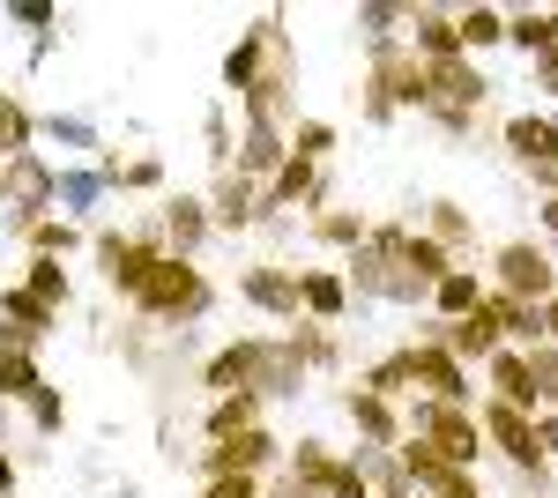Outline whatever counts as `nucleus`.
<instances>
[{
    "label": "nucleus",
    "mask_w": 558,
    "mask_h": 498,
    "mask_svg": "<svg viewBox=\"0 0 558 498\" xmlns=\"http://www.w3.org/2000/svg\"><path fill=\"white\" fill-rule=\"evenodd\" d=\"M402 439L432 447L447 469H476V454H484V424H476L470 410H454V402H410V416H402Z\"/></svg>",
    "instance_id": "nucleus-1"
},
{
    "label": "nucleus",
    "mask_w": 558,
    "mask_h": 498,
    "mask_svg": "<svg viewBox=\"0 0 558 498\" xmlns=\"http://www.w3.org/2000/svg\"><path fill=\"white\" fill-rule=\"evenodd\" d=\"M134 305H142L149 320H202V313H209V283H202V268H194V260L165 253V260L142 276Z\"/></svg>",
    "instance_id": "nucleus-2"
},
{
    "label": "nucleus",
    "mask_w": 558,
    "mask_h": 498,
    "mask_svg": "<svg viewBox=\"0 0 558 498\" xmlns=\"http://www.w3.org/2000/svg\"><path fill=\"white\" fill-rule=\"evenodd\" d=\"M395 105L425 112V60L410 45H373V75H365V120H387Z\"/></svg>",
    "instance_id": "nucleus-3"
},
{
    "label": "nucleus",
    "mask_w": 558,
    "mask_h": 498,
    "mask_svg": "<svg viewBox=\"0 0 558 498\" xmlns=\"http://www.w3.org/2000/svg\"><path fill=\"white\" fill-rule=\"evenodd\" d=\"M484 75H476V60L462 52V60H439V68H425V112L439 126H470L476 105H484Z\"/></svg>",
    "instance_id": "nucleus-4"
},
{
    "label": "nucleus",
    "mask_w": 558,
    "mask_h": 498,
    "mask_svg": "<svg viewBox=\"0 0 558 498\" xmlns=\"http://www.w3.org/2000/svg\"><path fill=\"white\" fill-rule=\"evenodd\" d=\"M492 291L521 297V305H544V297H558L551 253H544V246H507L499 260H492Z\"/></svg>",
    "instance_id": "nucleus-5"
},
{
    "label": "nucleus",
    "mask_w": 558,
    "mask_h": 498,
    "mask_svg": "<svg viewBox=\"0 0 558 498\" xmlns=\"http://www.w3.org/2000/svg\"><path fill=\"white\" fill-rule=\"evenodd\" d=\"M97 260H105V283L134 297V291H142V276L165 260V246H157L149 231H105V239H97Z\"/></svg>",
    "instance_id": "nucleus-6"
},
{
    "label": "nucleus",
    "mask_w": 558,
    "mask_h": 498,
    "mask_svg": "<svg viewBox=\"0 0 558 498\" xmlns=\"http://www.w3.org/2000/svg\"><path fill=\"white\" fill-rule=\"evenodd\" d=\"M476 424H484V439H492L499 454L514 461L521 476H544V454H536V416H529V410H507V402H484V410H476Z\"/></svg>",
    "instance_id": "nucleus-7"
},
{
    "label": "nucleus",
    "mask_w": 558,
    "mask_h": 498,
    "mask_svg": "<svg viewBox=\"0 0 558 498\" xmlns=\"http://www.w3.org/2000/svg\"><path fill=\"white\" fill-rule=\"evenodd\" d=\"M268 357H276V342H231V350H216L209 357V394H260L268 387Z\"/></svg>",
    "instance_id": "nucleus-8"
},
{
    "label": "nucleus",
    "mask_w": 558,
    "mask_h": 498,
    "mask_svg": "<svg viewBox=\"0 0 558 498\" xmlns=\"http://www.w3.org/2000/svg\"><path fill=\"white\" fill-rule=\"evenodd\" d=\"M410 373H417V387H425V402H470L476 387H470V365H454L439 342H410Z\"/></svg>",
    "instance_id": "nucleus-9"
},
{
    "label": "nucleus",
    "mask_w": 558,
    "mask_h": 498,
    "mask_svg": "<svg viewBox=\"0 0 558 498\" xmlns=\"http://www.w3.org/2000/svg\"><path fill=\"white\" fill-rule=\"evenodd\" d=\"M268 461H276V439H268V432H231V439H209V447H202V469H209V476H260V469H268Z\"/></svg>",
    "instance_id": "nucleus-10"
},
{
    "label": "nucleus",
    "mask_w": 558,
    "mask_h": 498,
    "mask_svg": "<svg viewBox=\"0 0 558 498\" xmlns=\"http://www.w3.org/2000/svg\"><path fill=\"white\" fill-rule=\"evenodd\" d=\"M402 23H410V52L439 68V60H462V31H454V15H439V8H402Z\"/></svg>",
    "instance_id": "nucleus-11"
},
{
    "label": "nucleus",
    "mask_w": 558,
    "mask_h": 498,
    "mask_svg": "<svg viewBox=\"0 0 558 498\" xmlns=\"http://www.w3.org/2000/svg\"><path fill=\"white\" fill-rule=\"evenodd\" d=\"M484 320L499 328V342H507V350H536V342H544L536 305H521V297H507V291H484Z\"/></svg>",
    "instance_id": "nucleus-12"
},
{
    "label": "nucleus",
    "mask_w": 558,
    "mask_h": 498,
    "mask_svg": "<svg viewBox=\"0 0 558 498\" xmlns=\"http://www.w3.org/2000/svg\"><path fill=\"white\" fill-rule=\"evenodd\" d=\"M239 297L260 305V313H276V320H299V276H283V268H246Z\"/></svg>",
    "instance_id": "nucleus-13"
},
{
    "label": "nucleus",
    "mask_w": 558,
    "mask_h": 498,
    "mask_svg": "<svg viewBox=\"0 0 558 498\" xmlns=\"http://www.w3.org/2000/svg\"><path fill=\"white\" fill-rule=\"evenodd\" d=\"M507 149H514L529 171H544L558 165V120H536V112H514L507 120Z\"/></svg>",
    "instance_id": "nucleus-14"
},
{
    "label": "nucleus",
    "mask_w": 558,
    "mask_h": 498,
    "mask_svg": "<svg viewBox=\"0 0 558 498\" xmlns=\"http://www.w3.org/2000/svg\"><path fill=\"white\" fill-rule=\"evenodd\" d=\"M260 75H268V15H260L254 31L223 52V83L239 89V97H246V89H260Z\"/></svg>",
    "instance_id": "nucleus-15"
},
{
    "label": "nucleus",
    "mask_w": 558,
    "mask_h": 498,
    "mask_svg": "<svg viewBox=\"0 0 558 498\" xmlns=\"http://www.w3.org/2000/svg\"><path fill=\"white\" fill-rule=\"evenodd\" d=\"M484 365H492V402H507V410H536V379H529V357H521V350H492Z\"/></svg>",
    "instance_id": "nucleus-16"
},
{
    "label": "nucleus",
    "mask_w": 558,
    "mask_h": 498,
    "mask_svg": "<svg viewBox=\"0 0 558 498\" xmlns=\"http://www.w3.org/2000/svg\"><path fill=\"white\" fill-rule=\"evenodd\" d=\"M0 194H15L23 208H52V194H60V171H45L38 157H15V165H0Z\"/></svg>",
    "instance_id": "nucleus-17"
},
{
    "label": "nucleus",
    "mask_w": 558,
    "mask_h": 498,
    "mask_svg": "<svg viewBox=\"0 0 558 498\" xmlns=\"http://www.w3.org/2000/svg\"><path fill=\"white\" fill-rule=\"evenodd\" d=\"M484 291H492V283H484L476 268H447V276L432 283V313H439V320H462V313L484 305Z\"/></svg>",
    "instance_id": "nucleus-18"
},
{
    "label": "nucleus",
    "mask_w": 558,
    "mask_h": 498,
    "mask_svg": "<svg viewBox=\"0 0 558 498\" xmlns=\"http://www.w3.org/2000/svg\"><path fill=\"white\" fill-rule=\"evenodd\" d=\"M350 424H357L373 447H402V416H395L387 394H365V387H357V394H350Z\"/></svg>",
    "instance_id": "nucleus-19"
},
{
    "label": "nucleus",
    "mask_w": 558,
    "mask_h": 498,
    "mask_svg": "<svg viewBox=\"0 0 558 498\" xmlns=\"http://www.w3.org/2000/svg\"><path fill=\"white\" fill-rule=\"evenodd\" d=\"M343 305H350V283L336 276V268L299 276V313H313V320H343Z\"/></svg>",
    "instance_id": "nucleus-20"
},
{
    "label": "nucleus",
    "mask_w": 558,
    "mask_h": 498,
    "mask_svg": "<svg viewBox=\"0 0 558 498\" xmlns=\"http://www.w3.org/2000/svg\"><path fill=\"white\" fill-rule=\"evenodd\" d=\"M165 239L179 246V260H194V246L209 239V202H194V194H179V202L165 208Z\"/></svg>",
    "instance_id": "nucleus-21"
},
{
    "label": "nucleus",
    "mask_w": 558,
    "mask_h": 498,
    "mask_svg": "<svg viewBox=\"0 0 558 498\" xmlns=\"http://www.w3.org/2000/svg\"><path fill=\"white\" fill-rule=\"evenodd\" d=\"M313 186H320V165L283 157V171H276V179H268V194H260V216H268V208H291V202H313Z\"/></svg>",
    "instance_id": "nucleus-22"
},
{
    "label": "nucleus",
    "mask_w": 558,
    "mask_h": 498,
    "mask_svg": "<svg viewBox=\"0 0 558 498\" xmlns=\"http://www.w3.org/2000/svg\"><path fill=\"white\" fill-rule=\"evenodd\" d=\"M260 216V194L239 179V171H223V186H216V208H209V223H223V231H246Z\"/></svg>",
    "instance_id": "nucleus-23"
},
{
    "label": "nucleus",
    "mask_w": 558,
    "mask_h": 498,
    "mask_svg": "<svg viewBox=\"0 0 558 498\" xmlns=\"http://www.w3.org/2000/svg\"><path fill=\"white\" fill-rule=\"evenodd\" d=\"M336 469H343V461L328 454L320 439H299V454H291V469H283V476H299L305 491H320V498H328V484H336Z\"/></svg>",
    "instance_id": "nucleus-24"
},
{
    "label": "nucleus",
    "mask_w": 558,
    "mask_h": 498,
    "mask_svg": "<svg viewBox=\"0 0 558 498\" xmlns=\"http://www.w3.org/2000/svg\"><path fill=\"white\" fill-rule=\"evenodd\" d=\"M45 379H38V357L31 350H0V402H31Z\"/></svg>",
    "instance_id": "nucleus-25"
},
{
    "label": "nucleus",
    "mask_w": 558,
    "mask_h": 498,
    "mask_svg": "<svg viewBox=\"0 0 558 498\" xmlns=\"http://www.w3.org/2000/svg\"><path fill=\"white\" fill-rule=\"evenodd\" d=\"M254 424H260V394H216V410H209V439L254 432Z\"/></svg>",
    "instance_id": "nucleus-26"
},
{
    "label": "nucleus",
    "mask_w": 558,
    "mask_h": 498,
    "mask_svg": "<svg viewBox=\"0 0 558 498\" xmlns=\"http://www.w3.org/2000/svg\"><path fill=\"white\" fill-rule=\"evenodd\" d=\"M31 112L15 105V97H0V165H15V157H31Z\"/></svg>",
    "instance_id": "nucleus-27"
},
{
    "label": "nucleus",
    "mask_w": 558,
    "mask_h": 498,
    "mask_svg": "<svg viewBox=\"0 0 558 498\" xmlns=\"http://www.w3.org/2000/svg\"><path fill=\"white\" fill-rule=\"evenodd\" d=\"M357 387H365V394H387V402H395V394H410V387H417V373H410V350L380 357V365H373V373L357 379Z\"/></svg>",
    "instance_id": "nucleus-28"
},
{
    "label": "nucleus",
    "mask_w": 558,
    "mask_h": 498,
    "mask_svg": "<svg viewBox=\"0 0 558 498\" xmlns=\"http://www.w3.org/2000/svg\"><path fill=\"white\" fill-rule=\"evenodd\" d=\"M454 31H462V52H484V45L507 38V15L499 8H470V15H454Z\"/></svg>",
    "instance_id": "nucleus-29"
},
{
    "label": "nucleus",
    "mask_w": 558,
    "mask_h": 498,
    "mask_svg": "<svg viewBox=\"0 0 558 498\" xmlns=\"http://www.w3.org/2000/svg\"><path fill=\"white\" fill-rule=\"evenodd\" d=\"M425 239H432V246H447V253H462V246H470V216H462L454 202H432Z\"/></svg>",
    "instance_id": "nucleus-30"
},
{
    "label": "nucleus",
    "mask_w": 558,
    "mask_h": 498,
    "mask_svg": "<svg viewBox=\"0 0 558 498\" xmlns=\"http://www.w3.org/2000/svg\"><path fill=\"white\" fill-rule=\"evenodd\" d=\"M507 45H521L529 60H536V52H551V15H536V8L507 15Z\"/></svg>",
    "instance_id": "nucleus-31"
},
{
    "label": "nucleus",
    "mask_w": 558,
    "mask_h": 498,
    "mask_svg": "<svg viewBox=\"0 0 558 498\" xmlns=\"http://www.w3.org/2000/svg\"><path fill=\"white\" fill-rule=\"evenodd\" d=\"M23 291L38 297V305H52V313H60V305H68V268H60V260H31Z\"/></svg>",
    "instance_id": "nucleus-32"
},
{
    "label": "nucleus",
    "mask_w": 558,
    "mask_h": 498,
    "mask_svg": "<svg viewBox=\"0 0 558 498\" xmlns=\"http://www.w3.org/2000/svg\"><path fill=\"white\" fill-rule=\"evenodd\" d=\"M521 357H529V379H536V402L558 410V342H536V350H521Z\"/></svg>",
    "instance_id": "nucleus-33"
},
{
    "label": "nucleus",
    "mask_w": 558,
    "mask_h": 498,
    "mask_svg": "<svg viewBox=\"0 0 558 498\" xmlns=\"http://www.w3.org/2000/svg\"><path fill=\"white\" fill-rule=\"evenodd\" d=\"M31 246H38V260H60V253L75 246V223H60V216H38V223H31Z\"/></svg>",
    "instance_id": "nucleus-34"
},
{
    "label": "nucleus",
    "mask_w": 558,
    "mask_h": 498,
    "mask_svg": "<svg viewBox=\"0 0 558 498\" xmlns=\"http://www.w3.org/2000/svg\"><path fill=\"white\" fill-rule=\"evenodd\" d=\"M313 231H320L328 246H365V239H373V223H365V216H313Z\"/></svg>",
    "instance_id": "nucleus-35"
},
{
    "label": "nucleus",
    "mask_w": 558,
    "mask_h": 498,
    "mask_svg": "<svg viewBox=\"0 0 558 498\" xmlns=\"http://www.w3.org/2000/svg\"><path fill=\"white\" fill-rule=\"evenodd\" d=\"M328 149H336V126H320V120L291 126V157H305V165H320Z\"/></svg>",
    "instance_id": "nucleus-36"
},
{
    "label": "nucleus",
    "mask_w": 558,
    "mask_h": 498,
    "mask_svg": "<svg viewBox=\"0 0 558 498\" xmlns=\"http://www.w3.org/2000/svg\"><path fill=\"white\" fill-rule=\"evenodd\" d=\"M105 194V171H60V194L52 202H68V208H89Z\"/></svg>",
    "instance_id": "nucleus-37"
},
{
    "label": "nucleus",
    "mask_w": 558,
    "mask_h": 498,
    "mask_svg": "<svg viewBox=\"0 0 558 498\" xmlns=\"http://www.w3.org/2000/svg\"><path fill=\"white\" fill-rule=\"evenodd\" d=\"M395 23H402V8H357V31L373 45H395Z\"/></svg>",
    "instance_id": "nucleus-38"
},
{
    "label": "nucleus",
    "mask_w": 558,
    "mask_h": 498,
    "mask_svg": "<svg viewBox=\"0 0 558 498\" xmlns=\"http://www.w3.org/2000/svg\"><path fill=\"white\" fill-rule=\"evenodd\" d=\"M31 416H38V432H60V424H68V402H60L52 387H38V394H31Z\"/></svg>",
    "instance_id": "nucleus-39"
},
{
    "label": "nucleus",
    "mask_w": 558,
    "mask_h": 498,
    "mask_svg": "<svg viewBox=\"0 0 558 498\" xmlns=\"http://www.w3.org/2000/svg\"><path fill=\"white\" fill-rule=\"evenodd\" d=\"M328 498H373L365 469H357V461H343V469H336V484H328Z\"/></svg>",
    "instance_id": "nucleus-40"
},
{
    "label": "nucleus",
    "mask_w": 558,
    "mask_h": 498,
    "mask_svg": "<svg viewBox=\"0 0 558 498\" xmlns=\"http://www.w3.org/2000/svg\"><path fill=\"white\" fill-rule=\"evenodd\" d=\"M202 498H260V476H209Z\"/></svg>",
    "instance_id": "nucleus-41"
},
{
    "label": "nucleus",
    "mask_w": 558,
    "mask_h": 498,
    "mask_svg": "<svg viewBox=\"0 0 558 498\" xmlns=\"http://www.w3.org/2000/svg\"><path fill=\"white\" fill-rule=\"evenodd\" d=\"M536 454L558 461V410H551V416H536Z\"/></svg>",
    "instance_id": "nucleus-42"
},
{
    "label": "nucleus",
    "mask_w": 558,
    "mask_h": 498,
    "mask_svg": "<svg viewBox=\"0 0 558 498\" xmlns=\"http://www.w3.org/2000/svg\"><path fill=\"white\" fill-rule=\"evenodd\" d=\"M52 134H60V142H75V149H89V142H97V134H89V120H52Z\"/></svg>",
    "instance_id": "nucleus-43"
},
{
    "label": "nucleus",
    "mask_w": 558,
    "mask_h": 498,
    "mask_svg": "<svg viewBox=\"0 0 558 498\" xmlns=\"http://www.w3.org/2000/svg\"><path fill=\"white\" fill-rule=\"evenodd\" d=\"M8 15H15V23H52V15H60V8H45V0H15V8H8Z\"/></svg>",
    "instance_id": "nucleus-44"
},
{
    "label": "nucleus",
    "mask_w": 558,
    "mask_h": 498,
    "mask_svg": "<svg viewBox=\"0 0 558 498\" xmlns=\"http://www.w3.org/2000/svg\"><path fill=\"white\" fill-rule=\"evenodd\" d=\"M529 68H536V83H544V89H551V97H558V52H536Z\"/></svg>",
    "instance_id": "nucleus-45"
},
{
    "label": "nucleus",
    "mask_w": 558,
    "mask_h": 498,
    "mask_svg": "<svg viewBox=\"0 0 558 498\" xmlns=\"http://www.w3.org/2000/svg\"><path fill=\"white\" fill-rule=\"evenodd\" d=\"M536 320H544V342H558V297H544V305H536Z\"/></svg>",
    "instance_id": "nucleus-46"
},
{
    "label": "nucleus",
    "mask_w": 558,
    "mask_h": 498,
    "mask_svg": "<svg viewBox=\"0 0 558 498\" xmlns=\"http://www.w3.org/2000/svg\"><path fill=\"white\" fill-rule=\"evenodd\" d=\"M268 498H320V491H305L299 476H283V484H276V491H268Z\"/></svg>",
    "instance_id": "nucleus-47"
},
{
    "label": "nucleus",
    "mask_w": 558,
    "mask_h": 498,
    "mask_svg": "<svg viewBox=\"0 0 558 498\" xmlns=\"http://www.w3.org/2000/svg\"><path fill=\"white\" fill-rule=\"evenodd\" d=\"M544 231H551V239H558V194H551V202H544Z\"/></svg>",
    "instance_id": "nucleus-48"
},
{
    "label": "nucleus",
    "mask_w": 558,
    "mask_h": 498,
    "mask_svg": "<svg viewBox=\"0 0 558 498\" xmlns=\"http://www.w3.org/2000/svg\"><path fill=\"white\" fill-rule=\"evenodd\" d=\"M8 484H15V461L0 454V498H8Z\"/></svg>",
    "instance_id": "nucleus-49"
},
{
    "label": "nucleus",
    "mask_w": 558,
    "mask_h": 498,
    "mask_svg": "<svg viewBox=\"0 0 558 498\" xmlns=\"http://www.w3.org/2000/svg\"><path fill=\"white\" fill-rule=\"evenodd\" d=\"M551 52H558V15H551Z\"/></svg>",
    "instance_id": "nucleus-50"
},
{
    "label": "nucleus",
    "mask_w": 558,
    "mask_h": 498,
    "mask_svg": "<svg viewBox=\"0 0 558 498\" xmlns=\"http://www.w3.org/2000/svg\"><path fill=\"white\" fill-rule=\"evenodd\" d=\"M0 410H8V402H0Z\"/></svg>",
    "instance_id": "nucleus-51"
}]
</instances>
